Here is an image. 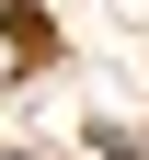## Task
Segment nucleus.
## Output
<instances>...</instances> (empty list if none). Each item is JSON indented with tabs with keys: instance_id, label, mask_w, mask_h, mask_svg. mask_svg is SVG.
<instances>
[{
	"instance_id": "1",
	"label": "nucleus",
	"mask_w": 149,
	"mask_h": 160,
	"mask_svg": "<svg viewBox=\"0 0 149 160\" xmlns=\"http://www.w3.org/2000/svg\"><path fill=\"white\" fill-rule=\"evenodd\" d=\"M23 69H35V46H23V23H0V92H12Z\"/></svg>"
},
{
	"instance_id": "2",
	"label": "nucleus",
	"mask_w": 149,
	"mask_h": 160,
	"mask_svg": "<svg viewBox=\"0 0 149 160\" xmlns=\"http://www.w3.org/2000/svg\"><path fill=\"white\" fill-rule=\"evenodd\" d=\"M0 23H23V12H12V0H0Z\"/></svg>"
}]
</instances>
